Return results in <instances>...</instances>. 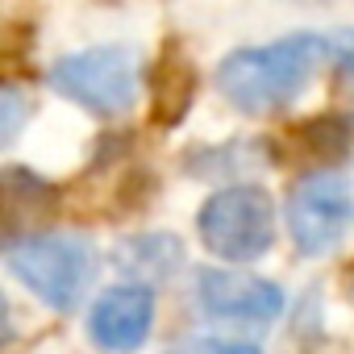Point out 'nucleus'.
Instances as JSON below:
<instances>
[{
    "instance_id": "obj_10",
    "label": "nucleus",
    "mask_w": 354,
    "mask_h": 354,
    "mask_svg": "<svg viewBox=\"0 0 354 354\" xmlns=\"http://www.w3.org/2000/svg\"><path fill=\"white\" fill-rule=\"evenodd\" d=\"M346 142H350V129H346V121L342 117H317V121H308L304 129H300V146H304V154H317V158H337L342 150H346Z\"/></svg>"
},
{
    "instance_id": "obj_6",
    "label": "nucleus",
    "mask_w": 354,
    "mask_h": 354,
    "mask_svg": "<svg viewBox=\"0 0 354 354\" xmlns=\"http://www.w3.org/2000/svg\"><path fill=\"white\" fill-rule=\"evenodd\" d=\"M196 304L205 317L213 321H238V325H271L283 313V288L263 279V275H246L234 267H205L196 271V288H192Z\"/></svg>"
},
{
    "instance_id": "obj_7",
    "label": "nucleus",
    "mask_w": 354,
    "mask_h": 354,
    "mask_svg": "<svg viewBox=\"0 0 354 354\" xmlns=\"http://www.w3.org/2000/svg\"><path fill=\"white\" fill-rule=\"evenodd\" d=\"M154 325V292L138 283H121L96 296L88 313V337L109 354H129L150 337Z\"/></svg>"
},
{
    "instance_id": "obj_3",
    "label": "nucleus",
    "mask_w": 354,
    "mask_h": 354,
    "mask_svg": "<svg viewBox=\"0 0 354 354\" xmlns=\"http://www.w3.org/2000/svg\"><path fill=\"white\" fill-rule=\"evenodd\" d=\"M46 84L67 96L71 104L96 113V117H121L133 109L142 88V59L129 46H96L67 59H55L46 71Z\"/></svg>"
},
{
    "instance_id": "obj_2",
    "label": "nucleus",
    "mask_w": 354,
    "mask_h": 354,
    "mask_svg": "<svg viewBox=\"0 0 354 354\" xmlns=\"http://www.w3.org/2000/svg\"><path fill=\"white\" fill-rule=\"evenodd\" d=\"M5 267L46 308L71 313L92 275V246L75 234H26V238H9Z\"/></svg>"
},
{
    "instance_id": "obj_8",
    "label": "nucleus",
    "mask_w": 354,
    "mask_h": 354,
    "mask_svg": "<svg viewBox=\"0 0 354 354\" xmlns=\"http://www.w3.org/2000/svg\"><path fill=\"white\" fill-rule=\"evenodd\" d=\"M113 263H117V271H121L125 279H133L138 288H146V283H167L175 271L184 267V246H180V238H171V234H138V238L117 242Z\"/></svg>"
},
{
    "instance_id": "obj_11",
    "label": "nucleus",
    "mask_w": 354,
    "mask_h": 354,
    "mask_svg": "<svg viewBox=\"0 0 354 354\" xmlns=\"http://www.w3.org/2000/svg\"><path fill=\"white\" fill-rule=\"evenodd\" d=\"M167 354H263L254 342H225V337H201V333H192V337H180Z\"/></svg>"
},
{
    "instance_id": "obj_9",
    "label": "nucleus",
    "mask_w": 354,
    "mask_h": 354,
    "mask_svg": "<svg viewBox=\"0 0 354 354\" xmlns=\"http://www.w3.org/2000/svg\"><path fill=\"white\" fill-rule=\"evenodd\" d=\"M192 96H196V71H192V63L184 55H167L162 67H158V84H154V113H158V121L175 125L188 113Z\"/></svg>"
},
{
    "instance_id": "obj_4",
    "label": "nucleus",
    "mask_w": 354,
    "mask_h": 354,
    "mask_svg": "<svg viewBox=\"0 0 354 354\" xmlns=\"http://www.w3.org/2000/svg\"><path fill=\"white\" fill-rule=\"evenodd\" d=\"M196 230L209 254L225 263H254L275 242V201L259 184H230L201 205Z\"/></svg>"
},
{
    "instance_id": "obj_1",
    "label": "nucleus",
    "mask_w": 354,
    "mask_h": 354,
    "mask_svg": "<svg viewBox=\"0 0 354 354\" xmlns=\"http://www.w3.org/2000/svg\"><path fill=\"white\" fill-rule=\"evenodd\" d=\"M329 55L321 34H288L271 46H246L221 59L217 92L242 113H275L292 104Z\"/></svg>"
},
{
    "instance_id": "obj_5",
    "label": "nucleus",
    "mask_w": 354,
    "mask_h": 354,
    "mask_svg": "<svg viewBox=\"0 0 354 354\" xmlns=\"http://www.w3.org/2000/svg\"><path fill=\"white\" fill-rule=\"evenodd\" d=\"M283 217L300 254H329L354 225V188L337 171H313L288 192Z\"/></svg>"
},
{
    "instance_id": "obj_13",
    "label": "nucleus",
    "mask_w": 354,
    "mask_h": 354,
    "mask_svg": "<svg viewBox=\"0 0 354 354\" xmlns=\"http://www.w3.org/2000/svg\"><path fill=\"white\" fill-rule=\"evenodd\" d=\"M329 55H333V67H337V75L354 88V30H342V34H333L329 38Z\"/></svg>"
},
{
    "instance_id": "obj_12",
    "label": "nucleus",
    "mask_w": 354,
    "mask_h": 354,
    "mask_svg": "<svg viewBox=\"0 0 354 354\" xmlns=\"http://www.w3.org/2000/svg\"><path fill=\"white\" fill-rule=\"evenodd\" d=\"M0 142H13L17 138V129H21V113H26V96L17 92V84H5V92H0Z\"/></svg>"
}]
</instances>
